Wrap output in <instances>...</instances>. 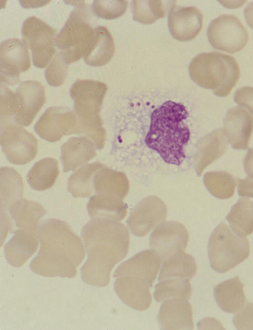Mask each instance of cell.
Masks as SVG:
<instances>
[{"mask_svg":"<svg viewBox=\"0 0 253 330\" xmlns=\"http://www.w3.org/2000/svg\"><path fill=\"white\" fill-rule=\"evenodd\" d=\"M115 44L108 30L104 26L94 29L92 43L85 55V62L92 66H101L107 64L113 57Z\"/></svg>","mask_w":253,"mask_h":330,"instance_id":"cell-26","label":"cell"},{"mask_svg":"<svg viewBox=\"0 0 253 330\" xmlns=\"http://www.w3.org/2000/svg\"><path fill=\"white\" fill-rule=\"evenodd\" d=\"M208 250L211 267L223 273L248 257L250 244L247 238L235 235L227 224L222 222L211 233Z\"/></svg>","mask_w":253,"mask_h":330,"instance_id":"cell-8","label":"cell"},{"mask_svg":"<svg viewBox=\"0 0 253 330\" xmlns=\"http://www.w3.org/2000/svg\"><path fill=\"white\" fill-rule=\"evenodd\" d=\"M244 166L248 176L253 177V147L249 149L244 159Z\"/></svg>","mask_w":253,"mask_h":330,"instance_id":"cell-42","label":"cell"},{"mask_svg":"<svg viewBox=\"0 0 253 330\" xmlns=\"http://www.w3.org/2000/svg\"><path fill=\"white\" fill-rule=\"evenodd\" d=\"M126 0H100L93 2V10L98 17L106 19H113L120 17L126 11Z\"/></svg>","mask_w":253,"mask_h":330,"instance_id":"cell-37","label":"cell"},{"mask_svg":"<svg viewBox=\"0 0 253 330\" xmlns=\"http://www.w3.org/2000/svg\"><path fill=\"white\" fill-rule=\"evenodd\" d=\"M58 175L57 160L45 158L34 164L27 175V181L33 189L42 191L52 187Z\"/></svg>","mask_w":253,"mask_h":330,"instance_id":"cell-30","label":"cell"},{"mask_svg":"<svg viewBox=\"0 0 253 330\" xmlns=\"http://www.w3.org/2000/svg\"><path fill=\"white\" fill-rule=\"evenodd\" d=\"M6 211L9 213L17 228L34 231H38L39 221L46 213L40 203L23 198L13 203Z\"/></svg>","mask_w":253,"mask_h":330,"instance_id":"cell-25","label":"cell"},{"mask_svg":"<svg viewBox=\"0 0 253 330\" xmlns=\"http://www.w3.org/2000/svg\"><path fill=\"white\" fill-rule=\"evenodd\" d=\"M204 181L209 192L218 198H229L234 193L236 183L227 172H207L204 176Z\"/></svg>","mask_w":253,"mask_h":330,"instance_id":"cell-35","label":"cell"},{"mask_svg":"<svg viewBox=\"0 0 253 330\" xmlns=\"http://www.w3.org/2000/svg\"><path fill=\"white\" fill-rule=\"evenodd\" d=\"M82 236L88 254L81 268L82 280L91 285L105 286L114 266L127 253L128 229L119 221L91 218L83 228Z\"/></svg>","mask_w":253,"mask_h":330,"instance_id":"cell-1","label":"cell"},{"mask_svg":"<svg viewBox=\"0 0 253 330\" xmlns=\"http://www.w3.org/2000/svg\"><path fill=\"white\" fill-rule=\"evenodd\" d=\"M104 166L96 162L86 164L78 169L68 179V192L74 197H89L94 189V176Z\"/></svg>","mask_w":253,"mask_h":330,"instance_id":"cell-32","label":"cell"},{"mask_svg":"<svg viewBox=\"0 0 253 330\" xmlns=\"http://www.w3.org/2000/svg\"><path fill=\"white\" fill-rule=\"evenodd\" d=\"M228 142L224 130L221 128L213 131L201 140L195 157L198 175H201L207 166L224 153Z\"/></svg>","mask_w":253,"mask_h":330,"instance_id":"cell-21","label":"cell"},{"mask_svg":"<svg viewBox=\"0 0 253 330\" xmlns=\"http://www.w3.org/2000/svg\"><path fill=\"white\" fill-rule=\"evenodd\" d=\"M38 231L18 229L4 247V255L11 265L18 267L23 265L37 250Z\"/></svg>","mask_w":253,"mask_h":330,"instance_id":"cell-20","label":"cell"},{"mask_svg":"<svg viewBox=\"0 0 253 330\" xmlns=\"http://www.w3.org/2000/svg\"><path fill=\"white\" fill-rule=\"evenodd\" d=\"M158 320L163 330H192L194 328L192 307L186 300L170 299L164 301Z\"/></svg>","mask_w":253,"mask_h":330,"instance_id":"cell-19","label":"cell"},{"mask_svg":"<svg viewBox=\"0 0 253 330\" xmlns=\"http://www.w3.org/2000/svg\"><path fill=\"white\" fill-rule=\"evenodd\" d=\"M246 22L253 29V1L249 3L244 9Z\"/></svg>","mask_w":253,"mask_h":330,"instance_id":"cell-43","label":"cell"},{"mask_svg":"<svg viewBox=\"0 0 253 330\" xmlns=\"http://www.w3.org/2000/svg\"><path fill=\"white\" fill-rule=\"evenodd\" d=\"M48 1H40L39 3H36L37 1H34V3H33L32 1L21 0L20 2L22 6H23L24 7L29 8L38 7L39 6H41L40 4L42 5H44Z\"/></svg>","mask_w":253,"mask_h":330,"instance_id":"cell-44","label":"cell"},{"mask_svg":"<svg viewBox=\"0 0 253 330\" xmlns=\"http://www.w3.org/2000/svg\"><path fill=\"white\" fill-rule=\"evenodd\" d=\"M96 155L94 145L91 141L84 137L70 138L61 146L63 171H73L87 163Z\"/></svg>","mask_w":253,"mask_h":330,"instance_id":"cell-22","label":"cell"},{"mask_svg":"<svg viewBox=\"0 0 253 330\" xmlns=\"http://www.w3.org/2000/svg\"><path fill=\"white\" fill-rule=\"evenodd\" d=\"M68 65L59 53L56 54L45 72L49 85L53 87L62 85L67 75Z\"/></svg>","mask_w":253,"mask_h":330,"instance_id":"cell-38","label":"cell"},{"mask_svg":"<svg viewBox=\"0 0 253 330\" xmlns=\"http://www.w3.org/2000/svg\"><path fill=\"white\" fill-rule=\"evenodd\" d=\"M189 73L200 86L212 90L217 96L225 97L238 82L240 71L232 56L220 52L201 53L191 61Z\"/></svg>","mask_w":253,"mask_h":330,"instance_id":"cell-6","label":"cell"},{"mask_svg":"<svg viewBox=\"0 0 253 330\" xmlns=\"http://www.w3.org/2000/svg\"><path fill=\"white\" fill-rule=\"evenodd\" d=\"M40 249L31 262L35 273L47 277L73 278L85 257L81 238L65 221L49 218L38 229Z\"/></svg>","mask_w":253,"mask_h":330,"instance_id":"cell-3","label":"cell"},{"mask_svg":"<svg viewBox=\"0 0 253 330\" xmlns=\"http://www.w3.org/2000/svg\"><path fill=\"white\" fill-rule=\"evenodd\" d=\"M233 322L238 330H253V303H248L234 317Z\"/></svg>","mask_w":253,"mask_h":330,"instance_id":"cell-39","label":"cell"},{"mask_svg":"<svg viewBox=\"0 0 253 330\" xmlns=\"http://www.w3.org/2000/svg\"><path fill=\"white\" fill-rule=\"evenodd\" d=\"M162 259L152 250L141 251L122 263L115 270V290L123 302L138 311L147 310L152 302L150 288Z\"/></svg>","mask_w":253,"mask_h":330,"instance_id":"cell-4","label":"cell"},{"mask_svg":"<svg viewBox=\"0 0 253 330\" xmlns=\"http://www.w3.org/2000/svg\"><path fill=\"white\" fill-rule=\"evenodd\" d=\"M0 122L13 121L19 109L16 94L0 84Z\"/></svg>","mask_w":253,"mask_h":330,"instance_id":"cell-36","label":"cell"},{"mask_svg":"<svg viewBox=\"0 0 253 330\" xmlns=\"http://www.w3.org/2000/svg\"><path fill=\"white\" fill-rule=\"evenodd\" d=\"M226 219L237 236L244 237L250 235L253 232V202L240 198L232 206Z\"/></svg>","mask_w":253,"mask_h":330,"instance_id":"cell-31","label":"cell"},{"mask_svg":"<svg viewBox=\"0 0 253 330\" xmlns=\"http://www.w3.org/2000/svg\"><path fill=\"white\" fill-rule=\"evenodd\" d=\"M196 271L195 259L191 255L182 251L163 262L158 280L160 281L171 278L190 280Z\"/></svg>","mask_w":253,"mask_h":330,"instance_id":"cell-28","label":"cell"},{"mask_svg":"<svg viewBox=\"0 0 253 330\" xmlns=\"http://www.w3.org/2000/svg\"><path fill=\"white\" fill-rule=\"evenodd\" d=\"M167 216V208L165 202L159 197L152 195L136 205L126 223L134 235L143 236L165 222Z\"/></svg>","mask_w":253,"mask_h":330,"instance_id":"cell-14","label":"cell"},{"mask_svg":"<svg viewBox=\"0 0 253 330\" xmlns=\"http://www.w3.org/2000/svg\"><path fill=\"white\" fill-rule=\"evenodd\" d=\"M106 85L92 80H79L72 85L70 95L74 101L77 125L73 134L89 138L96 148L101 149L104 144L105 131L102 128L99 113Z\"/></svg>","mask_w":253,"mask_h":330,"instance_id":"cell-5","label":"cell"},{"mask_svg":"<svg viewBox=\"0 0 253 330\" xmlns=\"http://www.w3.org/2000/svg\"><path fill=\"white\" fill-rule=\"evenodd\" d=\"M214 296L219 307L229 313L238 312L246 303L243 284L238 276L217 285L214 288Z\"/></svg>","mask_w":253,"mask_h":330,"instance_id":"cell-23","label":"cell"},{"mask_svg":"<svg viewBox=\"0 0 253 330\" xmlns=\"http://www.w3.org/2000/svg\"><path fill=\"white\" fill-rule=\"evenodd\" d=\"M56 30L40 19H26L22 27L23 41L32 54L34 65L40 68L46 66L54 55Z\"/></svg>","mask_w":253,"mask_h":330,"instance_id":"cell-11","label":"cell"},{"mask_svg":"<svg viewBox=\"0 0 253 330\" xmlns=\"http://www.w3.org/2000/svg\"><path fill=\"white\" fill-rule=\"evenodd\" d=\"M223 126L228 142L233 148H248L253 131V117L250 112L241 106L231 108L226 113Z\"/></svg>","mask_w":253,"mask_h":330,"instance_id":"cell-18","label":"cell"},{"mask_svg":"<svg viewBox=\"0 0 253 330\" xmlns=\"http://www.w3.org/2000/svg\"><path fill=\"white\" fill-rule=\"evenodd\" d=\"M89 11L83 4L75 8L55 38L59 53L67 64L84 56L92 43L94 29L88 22Z\"/></svg>","mask_w":253,"mask_h":330,"instance_id":"cell-7","label":"cell"},{"mask_svg":"<svg viewBox=\"0 0 253 330\" xmlns=\"http://www.w3.org/2000/svg\"><path fill=\"white\" fill-rule=\"evenodd\" d=\"M207 36L214 48L230 53L243 49L249 40L247 29L233 14H221L212 20Z\"/></svg>","mask_w":253,"mask_h":330,"instance_id":"cell-10","label":"cell"},{"mask_svg":"<svg viewBox=\"0 0 253 330\" xmlns=\"http://www.w3.org/2000/svg\"><path fill=\"white\" fill-rule=\"evenodd\" d=\"M16 94L19 109L15 121L18 124L29 126L45 103L44 87L37 81H26L20 84Z\"/></svg>","mask_w":253,"mask_h":330,"instance_id":"cell-17","label":"cell"},{"mask_svg":"<svg viewBox=\"0 0 253 330\" xmlns=\"http://www.w3.org/2000/svg\"><path fill=\"white\" fill-rule=\"evenodd\" d=\"M0 145L7 159L17 165L30 162L38 152V140L14 121L0 122Z\"/></svg>","mask_w":253,"mask_h":330,"instance_id":"cell-9","label":"cell"},{"mask_svg":"<svg viewBox=\"0 0 253 330\" xmlns=\"http://www.w3.org/2000/svg\"><path fill=\"white\" fill-rule=\"evenodd\" d=\"M93 186L97 194L110 195L122 199L127 195L129 189L128 180L124 174L105 166L95 174Z\"/></svg>","mask_w":253,"mask_h":330,"instance_id":"cell-27","label":"cell"},{"mask_svg":"<svg viewBox=\"0 0 253 330\" xmlns=\"http://www.w3.org/2000/svg\"><path fill=\"white\" fill-rule=\"evenodd\" d=\"M189 239L185 226L177 221H165L156 227L150 238V247L164 262L184 251Z\"/></svg>","mask_w":253,"mask_h":330,"instance_id":"cell-13","label":"cell"},{"mask_svg":"<svg viewBox=\"0 0 253 330\" xmlns=\"http://www.w3.org/2000/svg\"><path fill=\"white\" fill-rule=\"evenodd\" d=\"M169 1L142 0L131 1V6L133 18L135 21L144 24H150L166 16L167 10L174 3Z\"/></svg>","mask_w":253,"mask_h":330,"instance_id":"cell-33","label":"cell"},{"mask_svg":"<svg viewBox=\"0 0 253 330\" xmlns=\"http://www.w3.org/2000/svg\"><path fill=\"white\" fill-rule=\"evenodd\" d=\"M203 14L194 6L179 7L174 5L169 13L168 25L172 37L180 41L195 38L203 26Z\"/></svg>","mask_w":253,"mask_h":330,"instance_id":"cell-16","label":"cell"},{"mask_svg":"<svg viewBox=\"0 0 253 330\" xmlns=\"http://www.w3.org/2000/svg\"><path fill=\"white\" fill-rule=\"evenodd\" d=\"M238 192L241 196L253 197V177L238 178Z\"/></svg>","mask_w":253,"mask_h":330,"instance_id":"cell-41","label":"cell"},{"mask_svg":"<svg viewBox=\"0 0 253 330\" xmlns=\"http://www.w3.org/2000/svg\"><path fill=\"white\" fill-rule=\"evenodd\" d=\"M136 125L140 127L136 130H140V139L149 149L167 164H182L191 138L189 113L183 104L166 101Z\"/></svg>","mask_w":253,"mask_h":330,"instance_id":"cell-2","label":"cell"},{"mask_svg":"<svg viewBox=\"0 0 253 330\" xmlns=\"http://www.w3.org/2000/svg\"><path fill=\"white\" fill-rule=\"evenodd\" d=\"M87 209L91 218L120 221L127 214V206L122 199L106 194L96 193L92 196Z\"/></svg>","mask_w":253,"mask_h":330,"instance_id":"cell-24","label":"cell"},{"mask_svg":"<svg viewBox=\"0 0 253 330\" xmlns=\"http://www.w3.org/2000/svg\"><path fill=\"white\" fill-rule=\"evenodd\" d=\"M189 279L171 278L159 281L155 286V299L162 302L170 299L188 301L191 296L192 287Z\"/></svg>","mask_w":253,"mask_h":330,"instance_id":"cell-34","label":"cell"},{"mask_svg":"<svg viewBox=\"0 0 253 330\" xmlns=\"http://www.w3.org/2000/svg\"><path fill=\"white\" fill-rule=\"evenodd\" d=\"M234 101L240 105L247 108L253 114V87H244L235 93Z\"/></svg>","mask_w":253,"mask_h":330,"instance_id":"cell-40","label":"cell"},{"mask_svg":"<svg viewBox=\"0 0 253 330\" xmlns=\"http://www.w3.org/2000/svg\"><path fill=\"white\" fill-rule=\"evenodd\" d=\"M31 66L28 47L23 42L12 38L3 41L0 46V84L14 85L19 81L21 73Z\"/></svg>","mask_w":253,"mask_h":330,"instance_id":"cell-12","label":"cell"},{"mask_svg":"<svg viewBox=\"0 0 253 330\" xmlns=\"http://www.w3.org/2000/svg\"><path fill=\"white\" fill-rule=\"evenodd\" d=\"M77 125L75 112L69 108L50 107L42 115L34 129L42 139L55 142L64 135L73 134Z\"/></svg>","mask_w":253,"mask_h":330,"instance_id":"cell-15","label":"cell"},{"mask_svg":"<svg viewBox=\"0 0 253 330\" xmlns=\"http://www.w3.org/2000/svg\"><path fill=\"white\" fill-rule=\"evenodd\" d=\"M0 212L5 211L17 200L23 198V183L20 175L13 168L1 167Z\"/></svg>","mask_w":253,"mask_h":330,"instance_id":"cell-29","label":"cell"}]
</instances>
